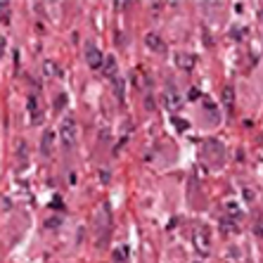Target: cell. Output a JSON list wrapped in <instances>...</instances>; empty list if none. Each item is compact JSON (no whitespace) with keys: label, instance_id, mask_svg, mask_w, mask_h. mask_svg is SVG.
<instances>
[{"label":"cell","instance_id":"obj_4","mask_svg":"<svg viewBox=\"0 0 263 263\" xmlns=\"http://www.w3.org/2000/svg\"><path fill=\"white\" fill-rule=\"evenodd\" d=\"M145 45L152 50V53H164V50H166V43H164V40H161V36H159V33H154V31L145 36Z\"/></svg>","mask_w":263,"mask_h":263},{"label":"cell","instance_id":"obj_2","mask_svg":"<svg viewBox=\"0 0 263 263\" xmlns=\"http://www.w3.org/2000/svg\"><path fill=\"white\" fill-rule=\"evenodd\" d=\"M161 100H164V105L169 107L171 112L183 105V97H180V92L175 90L173 86H166V88H164V92H161Z\"/></svg>","mask_w":263,"mask_h":263},{"label":"cell","instance_id":"obj_8","mask_svg":"<svg viewBox=\"0 0 263 263\" xmlns=\"http://www.w3.org/2000/svg\"><path fill=\"white\" fill-rule=\"evenodd\" d=\"M53 140H55L53 131L43 133V140H40V152H43V154H50V149H53Z\"/></svg>","mask_w":263,"mask_h":263},{"label":"cell","instance_id":"obj_12","mask_svg":"<svg viewBox=\"0 0 263 263\" xmlns=\"http://www.w3.org/2000/svg\"><path fill=\"white\" fill-rule=\"evenodd\" d=\"M173 123H175L178 131H187V121L185 118H173Z\"/></svg>","mask_w":263,"mask_h":263},{"label":"cell","instance_id":"obj_15","mask_svg":"<svg viewBox=\"0 0 263 263\" xmlns=\"http://www.w3.org/2000/svg\"><path fill=\"white\" fill-rule=\"evenodd\" d=\"M12 206V202H10V197H2V211H7Z\"/></svg>","mask_w":263,"mask_h":263},{"label":"cell","instance_id":"obj_13","mask_svg":"<svg viewBox=\"0 0 263 263\" xmlns=\"http://www.w3.org/2000/svg\"><path fill=\"white\" fill-rule=\"evenodd\" d=\"M126 254H128V249H126V247H123V249H117L114 259H117V261H123V259H126Z\"/></svg>","mask_w":263,"mask_h":263},{"label":"cell","instance_id":"obj_10","mask_svg":"<svg viewBox=\"0 0 263 263\" xmlns=\"http://www.w3.org/2000/svg\"><path fill=\"white\" fill-rule=\"evenodd\" d=\"M221 228H223L225 233H235V230H237V218H233V216H225L223 221H221Z\"/></svg>","mask_w":263,"mask_h":263},{"label":"cell","instance_id":"obj_11","mask_svg":"<svg viewBox=\"0 0 263 263\" xmlns=\"http://www.w3.org/2000/svg\"><path fill=\"white\" fill-rule=\"evenodd\" d=\"M43 74H45V76H55V74H57L55 62H45V64H43Z\"/></svg>","mask_w":263,"mask_h":263},{"label":"cell","instance_id":"obj_3","mask_svg":"<svg viewBox=\"0 0 263 263\" xmlns=\"http://www.w3.org/2000/svg\"><path fill=\"white\" fill-rule=\"evenodd\" d=\"M86 64L90 69H102V64H105V57L95 45H86Z\"/></svg>","mask_w":263,"mask_h":263},{"label":"cell","instance_id":"obj_14","mask_svg":"<svg viewBox=\"0 0 263 263\" xmlns=\"http://www.w3.org/2000/svg\"><path fill=\"white\" fill-rule=\"evenodd\" d=\"M204 109H206L209 114H216V107H213V102H211V100H204Z\"/></svg>","mask_w":263,"mask_h":263},{"label":"cell","instance_id":"obj_6","mask_svg":"<svg viewBox=\"0 0 263 263\" xmlns=\"http://www.w3.org/2000/svg\"><path fill=\"white\" fill-rule=\"evenodd\" d=\"M102 71H105L107 79H114V81H117L118 64H117V57H114V55H105V64H102Z\"/></svg>","mask_w":263,"mask_h":263},{"label":"cell","instance_id":"obj_9","mask_svg":"<svg viewBox=\"0 0 263 263\" xmlns=\"http://www.w3.org/2000/svg\"><path fill=\"white\" fill-rule=\"evenodd\" d=\"M221 95H223V105H225V109H233V105H235V90H233V86H225Z\"/></svg>","mask_w":263,"mask_h":263},{"label":"cell","instance_id":"obj_7","mask_svg":"<svg viewBox=\"0 0 263 263\" xmlns=\"http://www.w3.org/2000/svg\"><path fill=\"white\" fill-rule=\"evenodd\" d=\"M175 62H178V66H180L183 71H192V69H195V57L187 53H178Z\"/></svg>","mask_w":263,"mask_h":263},{"label":"cell","instance_id":"obj_5","mask_svg":"<svg viewBox=\"0 0 263 263\" xmlns=\"http://www.w3.org/2000/svg\"><path fill=\"white\" fill-rule=\"evenodd\" d=\"M27 107H29V112H31V118H33V123H40V118H43V112H40V100H38V95H29Z\"/></svg>","mask_w":263,"mask_h":263},{"label":"cell","instance_id":"obj_1","mask_svg":"<svg viewBox=\"0 0 263 263\" xmlns=\"http://www.w3.org/2000/svg\"><path fill=\"white\" fill-rule=\"evenodd\" d=\"M59 138H62L64 147H76V143H79V123H76L74 117H66L59 123Z\"/></svg>","mask_w":263,"mask_h":263},{"label":"cell","instance_id":"obj_16","mask_svg":"<svg viewBox=\"0 0 263 263\" xmlns=\"http://www.w3.org/2000/svg\"><path fill=\"white\" fill-rule=\"evenodd\" d=\"M62 105H64V95H59V97H57V105L55 107H57V109H62Z\"/></svg>","mask_w":263,"mask_h":263},{"label":"cell","instance_id":"obj_17","mask_svg":"<svg viewBox=\"0 0 263 263\" xmlns=\"http://www.w3.org/2000/svg\"><path fill=\"white\" fill-rule=\"evenodd\" d=\"M254 233H256V235H263V225H259V228H254Z\"/></svg>","mask_w":263,"mask_h":263}]
</instances>
